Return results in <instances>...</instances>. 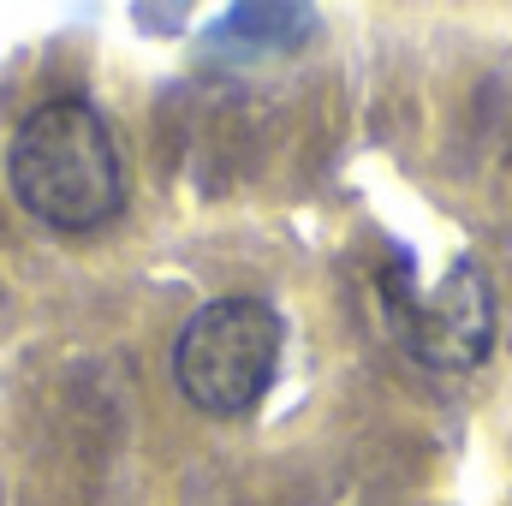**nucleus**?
<instances>
[{
	"label": "nucleus",
	"instance_id": "1",
	"mask_svg": "<svg viewBox=\"0 0 512 506\" xmlns=\"http://www.w3.org/2000/svg\"><path fill=\"white\" fill-rule=\"evenodd\" d=\"M18 203L54 233H96L126 209V173L108 120L90 102H42L6 149Z\"/></svg>",
	"mask_w": 512,
	"mask_h": 506
},
{
	"label": "nucleus",
	"instance_id": "2",
	"mask_svg": "<svg viewBox=\"0 0 512 506\" xmlns=\"http://www.w3.org/2000/svg\"><path fill=\"white\" fill-rule=\"evenodd\" d=\"M280 316L262 298H215L203 304L179 346H173V381L203 417H245L262 405L280 370Z\"/></svg>",
	"mask_w": 512,
	"mask_h": 506
},
{
	"label": "nucleus",
	"instance_id": "3",
	"mask_svg": "<svg viewBox=\"0 0 512 506\" xmlns=\"http://www.w3.org/2000/svg\"><path fill=\"white\" fill-rule=\"evenodd\" d=\"M387 328L429 370H477L495 340V292L477 262H453L429 292H411L405 274H387Z\"/></svg>",
	"mask_w": 512,
	"mask_h": 506
}]
</instances>
